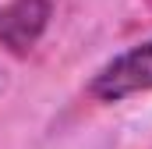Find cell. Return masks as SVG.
<instances>
[{"label":"cell","mask_w":152,"mask_h":149,"mask_svg":"<svg viewBox=\"0 0 152 149\" xmlns=\"http://www.w3.org/2000/svg\"><path fill=\"white\" fill-rule=\"evenodd\" d=\"M88 92L96 100H103V103H120L127 96L152 92V39L117 53L113 60H106L92 74Z\"/></svg>","instance_id":"cell-1"},{"label":"cell","mask_w":152,"mask_h":149,"mask_svg":"<svg viewBox=\"0 0 152 149\" xmlns=\"http://www.w3.org/2000/svg\"><path fill=\"white\" fill-rule=\"evenodd\" d=\"M53 14V0H11L0 7V46L14 57H25L36 46Z\"/></svg>","instance_id":"cell-2"}]
</instances>
